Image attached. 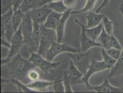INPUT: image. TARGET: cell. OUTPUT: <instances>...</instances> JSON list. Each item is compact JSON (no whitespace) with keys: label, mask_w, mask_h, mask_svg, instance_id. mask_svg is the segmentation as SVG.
Masks as SVG:
<instances>
[{"label":"cell","mask_w":123,"mask_h":93,"mask_svg":"<svg viewBox=\"0 0 123 93\" xmlns=\"http://www.w3.org/2000/svg\"><path fill=\"white\" fill-rule=\"evenodd\" d=\"M10 50L9 48L1 46V59L7 58L9 55Z\"/></svg>","instance_id":"cell-35"},{"label":"cell","mask_w":123,"mask_h":93,"mask_svg":"<svg viewBox=\"0 0 123 93\" xmlns=\"http://www.w3.org/2000/svg\"><path fill=\"white\" fill-rule=\"evenodd\" d=\"M21 32L24 38V43L34 52L37 53L38 48L36 46L33 37V21L29 11L24 13V16L21 24Z\"/></svg>","instance_id":"cell-2"},{"label":"cell","mask_w":123,"mask_h":93,"mask_svg":"<svg viewBox=\"0 0 123 93\" xmlns=\"http://www.w3.org/2000/svg\"><path fill=\"white\" fill-rule=\"evenodd\" d=\"M123 74V48L122 50L120 57L116 64L111 68V71L107 76L109 79L111 77L118 78Z\"/></svg>","instance_id":"cell-17"},{"label":"cell","mask_w":123,"mask_h":93,"mask_svg":"<svg viewBox=\"0 0 123 93\" xmlns=\"http://www.w3.org/2000/svg\"><path fill=\"white\" fill-rule=\"evenodd\" d=\"M104 16L103 14H98L96 13H89L88 15L86 16L87 28H93L99 25Z\"/></svg>","instance_id":"cell-18"},{"label":"cell","mask_w":123,"mask_h":93,"mask_svg":"<svg viewBox=\"0 0 123 93\" xmlns=\"http://www.w3.org/2000/svg\"><path fill=\"white\" fill-rule=\"evenodd\" d=\"M72 10V8H68L63 13L55 29L57 42L58 43H61L64 39L65 24L71 14Z\"/></svg>","instance_id":"cell-13"},{"label":"cell","mask_w":123,"mask_h":93,"mask_svg":"<svg viewBox=\"0 0 123 93\" xmlns=\"http://www.w3.org/2000/svg\"><path fill=\"white\" fill-rule=\"evenodd\" d=\"M109 0H103L102 4L96 10L95 13H98L100 11L102 8L104 7H107L109 5Z\"/></svg>","instance_id":"cell-38"},{"label":"cell","mask_w":123,"mask_h":93,"mask_svg":"<svg viewBox=\"0 0 123 93\" xmlns=\"http://www.w3.org/2000/svg\"><path fill=\"white\" fill-rule=\"evenodd\" d=\"M11 81L14 84L17 86L18 90L20 91V92H24V93H30V92H35L34 91L31 90L26 85H25L22 83L21 81H20L18 79H11Z\"/></svg>","instance_id":"cell-27"},{"label":"cell","mask_w":123,"mask_h":93,"mask_svg":"<svg viewBox=\"0 0 123 93\" xmlns=\"http://www.w3.org/2000/svg\"><path fill=\"white\" fill-rule=\"evenodd\" d=\"M6 69L11 79H18L20 81H27V74L36 66L28 60L23 57L19 53L11 58L10 61L6 65Z\"/></svg>","instance_id":"cell-1"},{"label":"cell","mask_w":123,"mask_h":93,"mask_svg":"<svg viewBox=\"0 0 123 93\" xmlns=\"http://www.w3.org/2000/svg\"><path fill=\"white\" fill-rule=\"evenodd\" d=\"M63 13L52 11L48 16L43 26L45 28L55 30Z\"/></svg>","instance_id":"cell-16"},{"label":"cell","mask_w":123,"mask_h":93,"mask_svg":"<svg viewBox=\"0 0 123 93\" xmlns=\"http://www.w3.org/2000/svg\"><path fill=\"white\" fill-rule=\"evenodd\" d=\"M49 8L59 13H63L68 9L64 5L62 0L51 2L47 3Z\"/></svg>","instance_id":"cell-22"},{"label":"cell","mask_w":123,"mask_h":93,"mask_svg":"<svg viewBox=\"0 0 123 93\" xmlns=\"http://www.w3.org/2000/svg\"><path fill=\"white\" fill-rule=\"evenodd\" d=\"M23 0H13V11H16L21 5Z\"/></svg>","instance_id":"cell-37"},{"label":"cell","mask_w":123,"mask_h":93,"mask_svg":"<svg viewBox=\"0 0 123 93\" xmlns=\"http://www.w3.org/2000/svg\"><path fill=\"white\" fill-rule=\"evenodd\" d=\"M74 21L75 23L80 26L81 28V33L80 36V52H87L89 49L93 47H102V45L99 42L92 40L87 36L86 33V29L87 28L86 26L80 23L77 19H75Z\"/></svg>","instance_id":"cell-9"},{"label":"cell","mask_w":123,"mask_h":93,"mask_svg":"<svg viewBox=\"0 0 123 93\" xmlns=\"http://www.w3.org/2000/svg\"><path fill=\"white\" fill-rule=\"evenodd\" d=\"M111 36V35L108 34L106 32L103 27L101 33L98 37V42L102 45V47L105 50L111 48L109 45Z\"/></svg>","instance_id":"cell-24"},{"label":"cell","mask_w":123,"mask_h":93,"mask_svg":"<svg viewBox=\"0 0 123 93\" xmlns=\"http://www.w3.org/2000/svg\"><path fill=\"white\" fill-rule=\"evenodd\" d=\"M97 1V0H87L85 6L83 9L78 11H72L71 14L81 13L92 10Z\"/></svg>","instance_id":"cell-28"},{"label":"cell","mask_w":123,"mask_h":93,"mask_svg":"<svg viewBox=\"0 0 123 93\" xmlns=\"http://www.w3.org/2000/svg\"><path fill=\"white\" fill-rule=\"evenodd\" d=\"M67 55L73 61L76 67L83 74L87 71L90 66L91 54L90 51L85 52H79L76 53L68 52Z\"/></svg>","instance_id":"cell-5"},{"label":"cell","mask_w":123,"mask_h":93,"mask_svg":"<svg viewBox=\"0 0 123 93\" xmlns=\"http://www.w3.org/2000/svg\"><path fill=\"white\" fill-rule=\"evenodd\" d=\"M34 69L33 68L29 70L27 74V77L29 80L33 81L39 80L40 77L39 73Z\"/></svg>","instance_id":"cell-33"},{"label":"cell","mask_w":123,"mask_h":93,"mask_svg":"<svg viewBox=\"0 0 123 93\" xmlns=\"http://www.w3.org/2000/svg\"><path fill=\"white\" fill-rule=\"evenodd\" d=\"M40 29L41 34L37 53L46 58L47 53L54 40L56 31L54 29L45 28L43 24H40Z\"/></svg>","instance_id":"cell-4"},{"label":"cell","mask_w":123,"mask_h":93,"mask_svg":"<svg viewBox=\"0 0 123 93\" xmlns=\"http://www.w3.org/2000/svg\"><path fill=\"white\" fill-rule=\"evenodd\" d=\"M92 89L97 93H121L123 90L122 88H116L111 85L107 77L104 78L103 83L100 86H91L90 90Z\"/></svg>","instance_id":"cell-14"},{"label":"cell","mask_w":123,"mask_h":93,"mask_svg":"<svg viewBox=\"0 0 123 93\" xmlns=\"http://www.w3.org/2000/svg\"><path fill=\"white\" fill-rule=\"evenodd\" d=\"M80 49L74 48L67 44H61L53 41L50 48L47 52L46 59L52 62L53 59L60 53L63 52L76 53L80 52Z\"/></svg>","instance_id":"cell-7"},{"label":"cell","mask_w":123,"mask_h":93,"mask_svg":"<svg viewBox=\"0 0 123 93\" xmlns=\"http://www.w3.org/2000/svg\"><path fill=\"white\" fill-rule=\"evenodd\" d=\"M53 83L54 82L38 80L26 85L29 88L35 92L39 93L45 92L48 88L53 85Z\"/></svg>","instance_id":"cell-15"},{"label":"cell","mask_w":123,"mask_h":93,"mask_svg":"<svg viewBox=\"0 0 123 93\" xmlns=\"http://www.w3.org/2000/svg\"><path fill=\"white\" fill-rule=\"evenodd\" d=\"M109 68H111V67L107 65L103 61L99 62L94 59H92L87 73L84 74L82 78L83 83L85 85L86 88L87 90L90 89L91 86L89 84L88 81L93 74L95 73Z\"/></svg>","instance_id":"cell-8"},{"label":"cell","mask_w":123,"mask_h":93,"mask_svg":"<svg viewBox=\"0 0 123 93\" xmlns=\"http://www.w3.org/2000/svg\"><path fill=\"white\" fill-rule=\"evenodd\" d=\"M11 47L8 57L5 59H1V65L9 62L11 58L19 53V50L24 43V38L20 27L15 32L11 41Z\"/></svg>","instance_id":"cell-6"},{"label":"cell","mask_w":123,"mask_h":93,"mask_svg":"<svg viewBox=\"0 0 123 93\" xmlns=\"http://www.w3.org/2000/svg\"><path fill=\"white\" fill-rule=\"evenodd\" d=\"M52 11L46 4L40 7L32 9L28 11L32 21H37L41 24L46 21L48 16Z\"/></svg>","instance_id":"cell-10"},{"label":"cell","mask_w":123,"mask_h":93,"mask_svg":"<svg viewBox=\"0 0 123 93\" xmlns=\"http://www.w3.org/2000/svg\"><path fill=\"white\" fill-rule=\"evenodd\" d=\"M41 0H23L19 8L25 13L32 9L39 8Z\"/></svg>","instance_id":"cell-19"},{"label":"cell","mask_w":123,"mask_h":93,"mask_svg":"<svg viewBox=\"0 0 123 93\" xmlns=\"http://www.w3.org/2000/svg\"><path fill=\"white\" fill-rule=\"evenodd\" d=\"M122 90H123V88H122Z\"/></svg>","instance_id":"cell-42"},{"label":"cell","mask_w":123,"mask_h":93,"mask_svg":"<svg viewBox=\"0 0 123 93\" xmlns=\"http://www.w3.org/2000/svg\"><path fill=\"white\" fill-rule=\"evenodd\" d=\"M102 20L104 28L106 32L109 35L112 34L113 30V21H110L108 17L105 16L103 18Z\"/></svg>","instance_id":"cell-29"},{"label":"cell","mask_w":123,"mask_h":93,"mask_svg":"<svg viewBox=\"0 0 123 93\" xmlns=\"http://www.w3.org/2000/svg\"><path fill=\"white\" fill-rule=\"evenodd\" d=\"M13 0H1V15L7 13L13 6Z\"/></svg>","instance_id":"cell-30"},{"label":"cell","mask_w":123,"mask_h":93,"mask_svg":"<svg viewBox=\"0 0 123 93\" xmlns=\"http://www.w3.org/2000/svg\"><path fill=\"white\" fill-rule=\"evenodd\" d=\"M63 3L68 8H72L76 4L77 0H62Z\"/></svg>","instance_id":"cell-36"},{"label":"cell","mask_w":123,"mask_h":93,"mask_svg":"<svg viewBox=\"0 0 123 93\" xmlns=\"http://www.w3.org/2000/svg\"><path fill=\"white\" fill-rule=\"evenodd\" d=\"M52 89L55 93H65V88L63 83L62 79L59 76H57L53 83Z\"/></svg>","instance_id":"cell-25"},{"label":"cell","mask_w":123,"mask_h":93,"mask_svg":"<svg viewBox=\"0 0 123 93\" xmlns=\"http://www.w3.org/2000/svg\"><path fill=\"white\" fill-rule=\"evenodd\" d=\"M29 49L31 53L29 60L46 74L53 73L54 70L61 64L59 62H52L37 53L34 52L30 49Z\"/></svg>","instance_id":"cell-3"},{"label":"cell","mask_w":123,"mask_h":93,"mask_svg":"<svg viewBox=\"0 0 123 93\" xmlns=\"http://www.w3.org/2000/svg\"><path fill=\"white\" fill-rule=\"evenodd\" d=\"M59 0H41L40 3L39 5V8L42 7L44 5L46 4L51 2H55V1H58Z\"/></svg>","instance_id":"cell-40"},{"label":"cell","mask_w":123,"mask_h":93,"mask_svg":"<svg viewBox=\"0 0 123 93\" xmlns=\"http://www.w3.org/2000/svg\"><path fill=\"white\" fill-rule=\"evenodd\" d=\"M101 54L103 61L108 66L111 68L116 63L117 60H114L109 56L106 52L105 49L102 47L101 50Z\"/></svg>","instance_id":"cell-26"},{"label":"cell","mask_w":123,"mask_h":93,"mask_svg":"<svg viewBox=\"0 0 123 93\" xmlns=\"http://www.w3.org/2000/svg\"><path fill=\"white\" fill-rule=\"evenodd\" d=\"M33 37L34 43L38 49L41 37L40 24L36 21H33Z\"/></svg>","instance_id":"cell-23"},{"label":"cell","mask_w":123,"mask_h":93,"mask_svg":"<svg viewBox=\"0 0 123 93\" xmlns=\"http://www.w3.org/2000/svg\"><path fill=\"white\" fill-rule=\"evenodd\" d=\"M13 12V8H11L7 13L1 16V23L5 28V39L10 42L15 33L12 22Z\"/></svg>","instance_id":"cell-11"},{"label":"cell","mask_w":123,"mask_h":93,"mask_svg":"<svg viewBox=\"0 0 123 93\" xmlns=\"http://www.w3.org/2000/svg\"><path fill=\"white\" fill-rule=\"evenodd\" d=\"M110 47H113L119 50H122V48L120 45L117 39L113 36V34L111 35V39L109 41Z\"/></svg>","instance_id":"cell-34"},{"label":"cell","mask_w":123,"mask_h":93,"mask_svg":"<svg viewBox=\"0 0 123 93\" xmlns=\"http://www.w3.org/2000/svg\"><path fill=\"white\" fill-rule=\"evenodd\" d=\"M1 46L6 47L10 49L11 47V43L6 39L1 38Z\"/></svg>","instance_id":"cell-39"},{"label":"cell","mask_w":123,"mask_h":93,"mask_svg":"<svg viewBox=\"0 0 123 93\" xmlns=\"http://www.w3.org/2000/svg\"><path fill=\"white\" fill-rule=\"evenodd\" d=\"M106 53L114 60H118L120 57L122 50H119L111 47L108 49L105 50Z\"/></svg>","instance_id":"cell-31"},{"label":"cell","mask_w":123,"mask_h":93,"mask_svg":"<svg viewBox=\"0 0 123 93\" xmlns=\"http://www.w3.org/2000/svg\"><path fill=\"white\" fill-rule=\"evenodd\" d=\"M119 10L121 11V13L122 14V15H123V6H121V7H120Z\"/></svg>","instance_id":"cell-41"},{"label":"cell","mask_w":123,"mask_h":93,"mask_svg":"<svg viewBox=\"0 0 123 93\" xmlns=\"http://www.w3.org/2000/svg\"><path fill=\"white\" fill-rule=\"evenodd\" d=\"M24 15V13L20 8H18L16 11L13 12L12 22L15 33L20 27Z\"/></svg>","instance_id":"cell-21"},{"label":"cell","mask_w":123,"mask_h":93,"mask_svg":"<svg viewBox=\"0 0 123 93\" xmlns=\"http://www.w3.org/2000/svg\"><path fill=\"white\" fill-rule=\"evenodd\" d=\"M67 72L68 81L72 86L78 84L83 83L82 78L84 74L76 67L72 60L70 61Z\"/></svg>","instance_id":"cell-12"},{"label":"cell","mask_w":123,"mask_h":93,"mask_svg":"<svg viewBox=\"0 0 123 93\" xmlns=\"http://www.w3.org/2000/svg\"><path fill=\"white\" fill-rule=\"evenodd\" d=\"M103 24L100 23L95 27L86 29V33L87 36L92 40L96 41L100 34L103 28Z\"/></svg>","instance_id":"cell-20"},{"label":"cell","mask_w":123,"mask_h":93,"mask_svg":"<svg viewBox=\"0 0 123 93\" xmlns=\"http://www.w3.org/2000/svg\"><path fill=\"white\" fill-rule=\"evenodd\" d=\"M63 83L65 88V93H73L69 82L68 81L67 76V72L65 71L64 73V77L62 78Z\"/></svg>","instance_id":"cell-32"}]
</instances>
